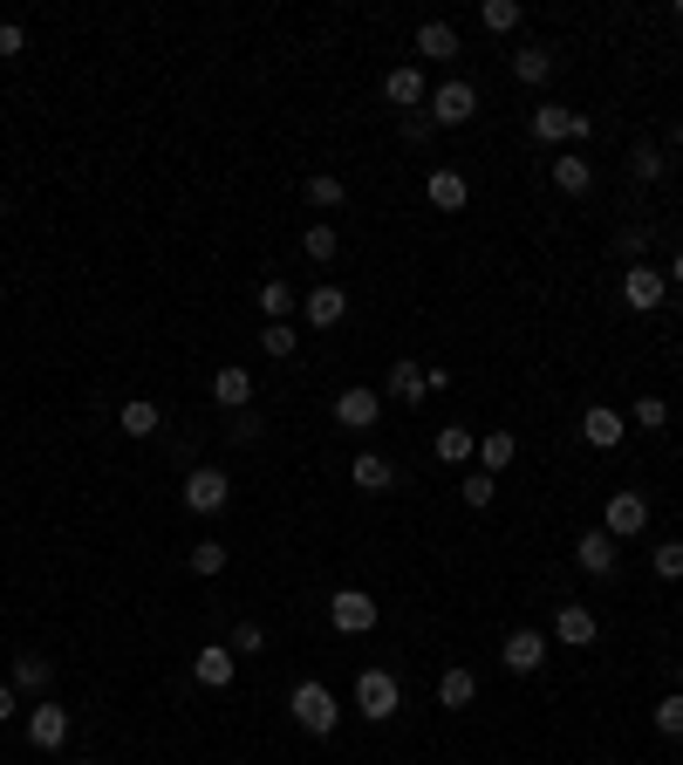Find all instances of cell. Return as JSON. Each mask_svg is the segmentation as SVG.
Instances as JSON below:
<instances>
[{"instance_id":"obj_1","label":"cell","mask_w":683,"mask_h":765,"mask_svg":"<svg viewBox=\"0 0 683 765\" xmlns=\"http://www.w3.org/2000/svg\"><path fill=\"white\" fill-rule=\"evenodd\" d=\"M288 718L308 731V738H328V731L342 725V704H336V691H328V683L308 677V683H294V691H288Z\"/></svg>"},{"instance_id":"obj_2","label":"cell","mask_w":683,"mask_h":765,"mask_svg":"<svg viewBox=\"0 0 683 765\" xmlns=\"http://www.w3.org/2000/svg\"><path fill=\"white\" fill-rule=\"evenodd\" d=\"M356 711L369 725H390L397 711H403V683H397V670H383V663H369V670L356 677Z\"/></svg>"},{"instance_id":"obj_3","label":"cell","mask_w":683,"mask_h":765,"mask_svg":"<svg viewBox=\"0 0 683 765\" xmlns=\"http://www.w3.org/2000/svg\"><path fill=\"white\" fill-rule=\"evenodd\" d=\"M179 499L192 506V513H206V520H212V513H225V506H233V478H225L219 465H192V472H185V486H179Z\"/></svg>"},{"instance_id":"obj_4","label":"cell","mask_w":683,"mask_h":765,"mask_svg":"<svg viewBox=\"0 0 683 765\" xmlns=\"http://www.w3.org/2000/svg\"><path fill=\"white\" fill-rule=\"evenodd\" d=\"M526 131H534L540 144H581V137H588V131H595V123H588V117H581V110H561V104H540L534 117H526Z\"/></svg>"},{"instance_id":"obj_5","label":"cell","mask_w":683,"mask_h":765,"mask_svg":"<svg viewBox=\"0 0 683 765\" xmlns=\"http://www.w3.org/2000/svg\"><path fill=\"white\" fill-rule=\"evenodd\" d=\"M328 622H336L342 635H369L376 622H383V608H376V595H363V588H336V602H328Z\"/></svg>"},{"instance_id":"obj_6","label":"cell","mask_w":683,"mask_h":765,"mask_svg":"<svg viewBox=\"0 0 683 765\" xmlns=\"http://www.w3.org/2000/svg\"><path fill=\"white\" fill-rule=\"evenodd\" d=\"M472 117H478V89L465 75H444L431 89V123H472Z\"/></svg>"},{"instance_id":"obj_7","label":"cell","mask_w":683,"mask_h":765,"mask_svg":"<svg viewBox=\"0 0 683 765\" xmlns=\"http://www.w3.org/2000/svg\"><path fill=\"white\" fill-rule=\"evenodd\" d=\"M643 526H649V499H643V493H609V506H601V533L636 541Z\"/></svg>"},{"instance_id":"obj_8","label":"cell","mask_w":683,"mask_h":765,"mask_svg":"<svg viewBox=\"0 0 683 765\" xmlns=\"http://www.w3.org/2000/svg\"><path fill=\"white\" fill-rule=\"evenodd\" d=\"M28 745H35V752H62V745H69V704L41 697V704L28 711Z\"/></svg>"},{"instance_id":"obj_9","label":"cell","mask_w":683,"mask_h":765,"mask_svg":"<svg viewBox=\"0 0 683 765\" xmlns=\"http://www.w3.org/2000/svg\"><path fill=\"white\" fill-rule=\"evenodd\" d=\"M622 438H629V417H622V411H609V403H588V411H581V445L615 451Z\"/></svg>"},{"instance_id":"obj_10","label":"cell","mask_w":683,"mask_h":765,"mask_svg":"<svg viewBox=\"0 0 683 765\" xmlns=\"http://www.w3.org/2000/svg\"><path fill=\"white\" fill-rule=\"evenodd\" d=\"M663 294H670V274H656V267H629V274H622V301H629L636 315L663 308Z\"/></svg>"},{"instance_id":"obj_11","label":"cell","mask_w":683,"mask_h":765,"mask_svg":"<svg viewBox=\"0 0 683 765\" xmlns=\"http://www.w3.org/2000/svg\"><path fill=\"white\" fill-rule=\"evenodd\" d=\"M499 663L513 677H534L540 663H547V635L540 629H513V635H505V649H499Z\"/></svg>"},{"instance_id":"obj_12","label":"cell","mask_w":683,"mask_h":765,"mask_svg":"<svg viewBox=\"0 0 683 765\" xmlns=\"http://www.w3.org/2000/svg\"><path fill=\"white\" fill-rule=\"evenodd\" d=\"M553 635H561L568 649H588L595 635H601V622H595L588 602H561V608H553Z\"/></svg>"},{"instance_id":"obj_13","label":"cell","mask_w":683,"mask_h":765,"mask_svg":"<svg viewBox=\"0 0 683 765\" xmlns=\"http://www.w3.org/2000/svg\"><path fill=\"white\" fill-rule=\"evenodd\" d=\"M376 417H383V397L363 390V382H349V390L336 397V424H342V430H369Z\"/></svg>"},{"instance_id":"obj_14","label":"cell","mask_w":683,"mask_h":765,"mask_svg":"<svg viewBox=\"0 0 683 765\" xmlns=\"http://www.w3.org/2000/svg\"><path fill=\"white\" fill-rule=\"evenodd\" d=\"M574 560H581V568H588V574H601V581H609V574H615V560H622V547H615V533L588 526V533H581V541H574Z\"/></svg>"},{"instance_id":"obj_15","label":"cell","mask_w":683,"mask_h":765,"mask_svg":"<svg viewBox=\"0 0 683 765\" xmlns=\"http://www.w3.org/2000/svg\"><path fill=\"white\" fill-rule=\"evenodd\" d=\"M233 663H240L233 643H206V649L192 656V677L206 683V691H233Z\"/></svg>"},{"instance_id":"obj_16","label":"cell","mask_w":683,"mask_h":765,"mask_svg":"<svg viewBox=\"0 0 683 765\" xmlns=\"http://www.w3.org/2000/svg\"><path fill=\"white\" fill-rule=\"evenodd\" d=\"M424 192H431V206H438V212H465V206H472L465 171H444V165H438L431 178H424Z\"/></svg>"},{"instance_id":"obj_17","label":"cell","mask_w":683,"mask_h":765,"mask_svg":"<svg viewBox=\"0 0 683 765\" xmlns=\"http://www.w3.org/2000/svg\"><path fill=\"white\" fill-rule=\"evenodd\" d=\"M212 403H219V411H253V376L240 363H225L212 376Z\"/></svg>"},{"instance_id":"obj_18","label":"cell","mask_w":683,"mask_h":765,"mask_svg":"<svg viewBox=\"0 0 683 765\" xmlns=\"http://www.w3.org/2000/svg\"><path fill=\"white\" fill-rule=\"evenodd\" d=\"M301 308H308V321H315V328H336V321L349 315V288H336V280H321V288H315L308 301H301Z\"/></svg>"},{"instance_id":"obj_19","label":"cell","mask_w":683,"mask_h":765,"mask_svg":"<svg viewBox=\"0 0 683 765\" xmlns=\"http://www.w3.org/2000/svg\"><path fill=\"white\" fill-rule=\"evenodd\" d=\"M349 478H356V493H390L397 486V465H390L383 451H363L356 465H349Z\"/></svg>"},{"instance_id":"obj_20","label":"cell","mask_w":683,"mask_h":765,"mask_svg":"<svg viewBox=\"0 0 683 765\" xmlns=\"http://www.w3.org/2000/svg\"><path fill=\"white\" fill-rule=\"evenodd\" d=\"M431 451H438V465H472V458H478V438H472L465 424H444L438 438H431Z\"/></svg>"},{"instance_id":"obj_21","label":"cell","mask_w":683,"mask_h":765,"mask_svg":"<svg viewBox=\"0 0 683 765\" xmlns=\"http://www.w3.org/2000/svg\"><path fill=\"white\" fill-rule=\"evenodd\" d=\"M383 96H390L397 110H417V104H431V89H424V75H417V69H390V75H383Z\"/></svg>"},{"instance_id":"obj_22","label":"cell","mask_w":683,"mask_h":765,"mask_svg":"<svg viewBox=\"0 0 683 765\" xmlns=\"http://www.w3.org/2000/svg\"><path fill=\"white\" fill-rule=\"evenodd\" d=\"M513 458H520V438H513V430H486V438H478V472L499 478Z\"/></svg>"},{"instance_id":"obj_23","label":"cell","mask_w":683,"mask_h":765,"mask_svg":"<svg viewBox=\"0 0 683 765\" xmlns=\"http://www.w3.org/2000/svg\"><path fill=\"white\" fill-rule=\"evenodd\" d=\"M553 185H561L568 198H588V192H595V165L568 150V158H553Z\"/></svg>"},{"instance_id":"obj_24","label":"cell","mask_w":683,"mask_h":765,"mask_svg":"<svg viewBox=\"0 0 683 765\" xmlns=\"http://www.w3.org/2000/svg\"><path fill=\"white\" fill-rule=\"evenodd\" d=\"M417 56L451 62V56H459V28H451V21H424V28H417Z\"/></svg>"},{"instance_id":"obj_25","label":"cell","mask_w":683,"mask_h":765,"mask_svg":"<svg viewBox=\"0 0 683 765\" xmlns=\"http://www.w3.org/2000/svg\"><path fill=\"white\" fill-rule=\"evenodd\" d=\"M117 424L131 430V438H158L164 411H158V403H150V397H131V403H123V411H117Z\"/></svg>"},{"instance_id":"obj_26","label":"cell","mask_w":683,"mask_h":765,"mask_svg":"<svg viewBox=\"0 0 683 765\" xmlns=\"http://www.w3.org/2000/svg\"><path fill=\"white\" fill-rule=\"evenodd\" d=\"M472 697H478V677H472V670H459V663H451V670L438 677V704H444V711H465Z\"/></svg>"},{"instance_id":"obj_27","label":"cell","mask_w":683,"mask_h":765,"mask_svg":"<svg viewBox=\"0 0 683 765\" xmlns=\"http://www.w3.org/2000/svg\"><path fill=\"white\" fill-rule=\"evenodd\" d=\"M513 75H520V83H547V75H553V48H540V41H526L520 48V56H513Z\"/></svg>"},{"instance_id":"obj_28","label":"cell","mask_w":683,"mask_h":765,"mask_svg":"<svg viewBox=\"0 0 683 765\" xmlns=\"http://www.w3.org/2000/svg\"><path fill=\"white\" fill-rule=\"evenodd\" d=\"M390 397H397V403H424V397H431V382H424V369H417V363H403V355H397V369H390Z\"/></svg>"},{"instance_id":"obj_29","label":"cell","mask_w":683,"mask_h":765,"mask_svg":"<svg viewBox=\"0 0 683 765\" xmlns=\"http://www.w3.org/2000/svg\"><path fill=\"white\" fill-rule=\"evenodd\" d=\"M48 683H56V663L48 656H14V691H48Z\"/></svg>"},{"instance_id":"obj_30","label":"cell","mask_w":683,"mask_h":765,"mask_svg":"<svg viewBox=\"0 0 683 765\" xmlns=\"http://www.w3.org/2000/svg\"><path fill=\"white\" fill-rule=\"evenodd\" d=\"M336 246H342V233H336V226H328V219H315L308 233H301V253H308V260H321V267L336 260Z\"/></svg>"},{"instance_id":"obj_31","label":"cell","mask_w":683,"mask_h":765,"mask_svg":"<svg viewBox=\"0 0 683 765\" xmlns=\"http://www.w3.org/2000/svg\"><path fill=\"white\" fill-rule=\"evenodd\" d=\"M342 198H349V185H342V178H336V171H315V178H308V206H321V212H336V206H342Z\"/></svg>"},{"instance_id":"obj_32","label":"cell","mask_w":683,"mask_h":765,"mask_svg":"<svg viewBox=\"0 0 683 765\" xmlns=\"http://www.w3.org/2000/svg\"><path fill=\"white\" fill-rule=\"evenodd\" d=\"M260 315L267 321H288L294 315V288H288V280H260Z\"/></svg>"},{"instance_id":"obj_33","label":"cell","mask_w":683,"mask_h":765,"mask_svg":"<svg viewBox=\"0 0 683 765\" xmlns=\"http://www.w3.org/2000/svg\"><path fill=\"white\" fill-rule=\"evenodd\" d=\"M225 560H233V554H225V541H192V574H225Z\"/></svg>"},{"instance_id":"obj_34","label":"cell","mask_w":683,"mask_h":765,"mask_svg":"<svg viewBox=\"0 0 683 765\" xmlns=\"http://www.w3.org/2000/svg\"><path fill=\"white\" fill-rule=\"evenodd\" d=\"M260 349L273 355V363H288V355L301 349V336H294V328H288V321H267V328H260Z\"/></svg>"},{"instance_id":"obj_35","label":"cell","mask_w":683,"mask_h":765,"mask_svg":"<svg viewBox=\"0 0 683 765\" xmlns=\"http://www.w3.org/2000/svg\"><path fill=\"white\" fill-rule=\"evenodd\" d=\"M492 493H499V478H492V472H465V486H459V499L472 506V513H486Z\"/></svg>"},{"instance_id":"obj_36","label":"cell","mask_w":683,"mask_h":765,"mask_svg":"<svg viewBox=\"0 0 683 765\" xmlns=\"http://www.w3.org/2000/svg\"><path fill=\"white\" fill-rule=\"evenodd\" d=\"M478 21H486L492 35H513V28H520V0H486V8H478Z\"/></svg>"},{"instance_id":"obj_37","label":"cell","mask_w":683,"mask_h":765,"mask_svg":"<svg viewBox=\"0 0 683 765\" xmlns=\"http://www.w3.org/2000/svg\"><path fill=\"white\" fill-rule=\"evenodd\" d=\"M649 725L663 731V738H683V691H670L663 704H656V711H649Z\"/></svg>"},{"instance_id":"obj_38","label":"cell","mask_w":683,"mask_h":765,"mask_svg":"<svg viewBox=\"0 0 683 765\" xmlns=\"http://www.w3.org/2000/svg\"><path fill=\"white\" fill-rule=\"evenodd\" d=\"M649 568H656V581H683V541H663L649 554Z\"/></svg>"},{"instance_id":"obj_39","label":"cell","mask_w":683,"mask_h":765,"mask_svg":"<svg viewBox=\"0 0 683 765\" xmlns=\"http://www.w3.org/2000/svg\"><path fill=\"white\" fill-rule=\"evenodd\" d=\"M629 171H636L643 185H656V178H663V150H656V144H636V150H629Z\"/></svg>"},{"instance_id":"obj_40","label":"cell","mask_w":683,"mask_h":765,"mask_svg":"<svg viewBox=\"0 0 683 765\" xmlns=\"http://www.w3.org/2000/svg\"><path fill=\"white\" fill-rule=\"evenodd\" d=\"M615 253H622L629 267H643V253H649V226H622V233H615Z\"/></svg>"},{"instance_id":"obj_41","label":"cell","mask_w":683,"mask_h":765,"mask_svg":"<svg viewBox=\"0 0 683 765\" xmlns=\"http://www.w3.org/2000/svg\"><path fill=\"white\" fill-rule=\"evenodd\" d=\"M629 417H636L643 430H663V424H670V403H663V397H636V411H629Z\"/></svg>"},{"instance_id":"obj_42","label":"cell","mask_w":683,"mask_h":765,"mask_svg":"<svg viewBox=\"0 0 683 765\" xmlns=\"http://www.w3.org/2000/svg\"><path fill=\"white\" fill-rule=\"evenodd\" d=\"M260 438H267L260 417H253V411H233V445H260Z\"/></svg>"},{"instance_id":"obj_43","label":"cell","mask_w":683,"mask_h":765,"mask_svg":"<svg viewBox=\"0 0 683 765\" xmlns=\"http://www.w3.org/2000/svg\"><path fill=\"white\" fill-rule=\"evenodd\" d=\"M260 643H267V629H260V622H240V629H233V649H240V656H253Z\"/></svg>"},{"instance_id":"obj_44","label":"cell","mask_w":683,"mask_h":765,"mask_svg":"<svg viewBox=\"0 0 683 765\" xmlns=\"http://www.w3.org/2000/svg\"><path fill=\"white\" fill-rule=\"evenodd\" d=\"M21 48H28V35H21V28H14V21H0V62H14V56H21Z\"/></svg>"},{"instance_id":"obj_45","label":"cell","mask_w":683,"mask_h":765,"mask_svg":"<svg viewBox=\"0 0 683 765\" xmlns=\"http://www.w3.org/2000/svg\"><path fill=\"white\" fill-rule=\"evenodd\" d=\"M14 718V683H0V725Z\"/></svg>"},{"instance_id":"obj_46","label":"cell","mask_w":683,"mask_h":765,"mask_svg":"<svg viewBox=\"0 0 683 765\" xmlns=\"http://www.w3.org/2000/svg\"><path fill=\"white\" fill-rule=\"evenodd\" d=\"M670 280H676V288H683V253H676V260H670Z\"/></svg>"},{"instance_id":"obj_47","label":"cell","mask_w":683,"mask_h":765,"mask_svg":"<svg viewBox=\"0 0 683 765\" xmlns=\"http://www.w3.org/2000/svg\"><path fill=\"white\" fill-rule=\"evenodd\" d=\"M676 150H683V123H676Z\"/></svg>"},{"instance_id":"obj_48","label":"cell","mask_w":683,"mask_h":765,"mask_svg":"<svg viewBox=\"0 0 683 765\" xmlns=\"http://www.w3.org/2000/svg\"><path fill=\"white\" fill-rule=\"evenodd\" d=\"M0 219H8V198H0Z\"/></svg>"},{"instance_id":"obj_49","label":"cell","mask_w":683,"mask_h":765,"mask_svg":"<svg viewBox=\"0 0 683 765\" xmlns=\"http://www.w3.org/2000/svg\"><path fill=\"white\" fill-rule=\"evenodd\" d=\"M676 683H683V663H676Z\"/></svg>"},{"instance_id":"obj_50","label":"cell","mask_w":683,"mask_h":765,"mask_svg":"<svg viewBox=\"0 0 683 765\" xmlns=\"http://www.w3.org/2000/svg\"><path fill=\"white\" fill-rule=\"evenodd\" d=\"M83 765H89V758H83Z\"/></svg>"},{"instance_id":"obj_51","label":"cell","mask_w":683,"mask_h":765,"mask_svg":"<svg viewBox=\"0 0 683 765\" xmlns=\"http://www.w3.org/2000/svg\"><path fill=\"white\" fill-rule=\"evenodd\" d=\"M233 765H240V758H233Z\"/></svg>"}]
</instances>
